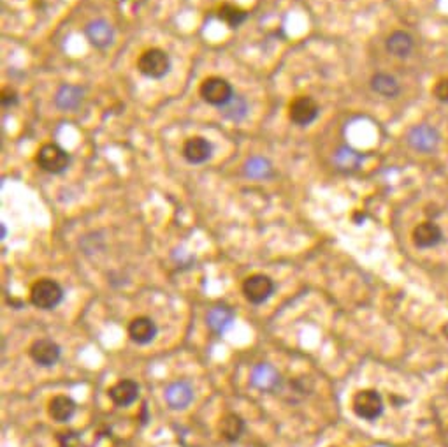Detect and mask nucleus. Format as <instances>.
<instances>
[{"mask_svg": "<svg viewBox=\"0 0 448 447\" xmlns=\"http://www.w3.org/2000/svg\"><path fill=\"white\" fill-rule=\"evenodd\" d=\"M64 300V289L57 280L41 279L30 289V303L39 310H53Z\"/></svg>", "mask_w": 448, "mask_h": 447, "instance_id": "1", "label": "nucleus"}, {"mask_svg": "<svg viewBox=\"0 0 448 447\" xmlns=\"http://www.w3.org/2000/svg\"><path fill=\"white\" fill-rule=\"evenodd\" d=\"M171 58L161 48H149L142 51L137 60V69L142 76L149 79H161L171 72Z\"/></svg>", "mask_w": 448, "mask_h": 447, "instance_id": "2", "label": "nucleus"}, {"mask_svg": "<svg viewBox=\"0 0 448 447\" xmlns=\"http://www.w3.org/2000/svg\"><path fill=\"white\" fill-rule=\"evenodd\" d=\"M36 162L43 171L50 175H62L71 164V155L57 143H46L37 150Z\"/></svg>", "mask_w": 448, "mask_h": 447, "instance_id": "3", "label": "nucleus"}, {"mask_svg": "<svg viewBox=\"0 0 448 447\" xmlns=\"http://www.w3.org/2000/svg\"><path fill=\"white\" fill-rule=\"evenodd\" d=\"M353 414L364 421H376L383 414V398L374 389H362L353 396Z\"/></svg>", "mask_w": 448, "mask_h": 447, "instance_id": "4", "label": "nucleus"}, {"mask_svg": "<svg viewBox=\"0 0 448 447\" xmlns=\"http://www.w3.org/2000/svg\"><path fill=\"white\" fill-rule=\"evenodd\" d=\"M201 97L206 100L208 104L217 107H224L227 106L229 102L234 97V90H232L231 83L224 78H218V76H210V78L204 79L201 83Z\"/></svg>", "mask_w": 448, "mask_h": 447, "instance_id": "5", "label": "nucleus"}, {"mask_svg": "<svg viewBox=\"0 0 448 447\" xmlns=\"http://www.w3.org/2000/svg\"><path fill=\"white\" fill-rule=\"evenodd\" d=\"M318 107L317 100L310 95H299L288 106V119L299 127H308L317 120L318 116Z\"/></svg>", "mask_w": 448, "mask_h": 447, "instance_id": "6", "label": "nucleus"}, {"mask_svg": "<svg viewBox=\"0 0 448 447\" xmlns=\"http://www.w3.org/2000/svg\"><path fill=\"white\" fill-rule=\"evenodd\" d=\"M274 282L267 275L257 273L243 282V294L252 305H262L273 296Z\"/></svg>", "mask_w": 448, "mask_h": 447, "instance_id": "7", "label": "nucleus"}, {"mask_svg": "<svg viewBox=\"0 0 448 447\" xmlns=\"http://www.w3.org/2000/svg\"><path fill=\"white\" fill-rule=\"evenodd\" d=\"M30 358L36 365L43 366V368H51L60 361L62 349L57 342L50 340V338H41V340L34 342L30 347Z\"/></svg>", "mask_w": 448, "mask_h": 447, "instance_id": "8", "label": "nucleus"}, {"mask_svg": "<svg viewBox=\"0 0 448 447\" xmlns=\"http://www.w3.org/2000/svg\"><path fill=\"white\" fill-rule=\"evenodd\" d=\"M406 140H408V145L413 150L427 154V152H433L437 147L440 134H437V131L434 127L422 124V126H415L413 129H409Z\"/></svg>", "mask_w": 448, "mask_h": 447, "instance_id": "9", "label": "nucleus"}, {"mask_svg": "<svg viewBox=\"0 0 448 447\" xmlns=\"http://www.w3.org/2000/svg\"><path fill=\"white\" fill-rule=\"evenodd\" d=\"M127 331L132 342H135L137 345H148L155 340V337H157V333H158V328L157 324H155L154 319L146 317V315H141V317L132 319Z\"/></svg>", "mask_w": 448, "mask_h": 447, "instance_id": "10", "label": "nucleus"}, {"mask_svg": "<svg viewBox=\"0 0 448 447\" xmlns=\"http://www.w3.org/2000/svg\"><path fill=\"white\" fill-rule=\"evenodd\" d=\"M412 238L416 248H434L443 241V231L436 222L426 220L413 229Z\"/></svg>", "mask_w": 448, "mask_h": 447, "instance_id": "11", "label": "nucleus"}, {"mask_svg": "<svg viewBox=\"0 0 448 447\" xmlns=\"http://www.w3.org/2000/svg\"><path fill=\"white\" fill-rule=\"evenodd\" d=\"M165 400L172 411H183L194 400V387L186 380H176L165 389Z\"/></svg>", "mask_w": 448, "mask_h": 447, "instance_id": "12", "label": "nucleus"}, {"mask_svg": "<svg viewBox=\"0 0 448 447\" xmlns=\"http://www.w3.org/2000/svg\"><path fill=\"white\" fill-rule=\"evenodd\" d=\"M85 36L90 41V44L95 48H107L111 46L114 39L113 25L106 20H93L85 27Z\"/></svg>", "mask_w": 448, "mask_h": 447, "instance_id": "13", "label": "nucleus"}, {"mask_svg": "<svg viewBox=\"0 0 448 447\" xmlns=\"http://www.w3.org/2000/svg\"><path fill=\"white\" fill-rule=\"evenodd\" d=\"M213 154V145L206 140V138L194 136L189 138L183 145V157L190 162V164H203Z\"/></svg>", "mask_w": 448, "mask_h": 447, "instance_id": "14", "label": "nucleus"}, {"mask_svg": "<svg viewBox=\"0 0 448 447\" xmlns=\"http://www.w3.org/2000/svg\"><path fill=\"white\" fill-rule=\"evenodd\" d=\"M252 384L260 391H274L280 387L281 377L269 363H260L252 372Z\"/></svg>", "mask_w": 448, "mask_h": 447, "instance_id": "15", "label": "nucleus"}, {"mask_svg": "<svg viewBox=\"0 0 448 447\" xmlns=\"http://www.w3.org/2000/svg\"><path fill=\"white\" fill-rule=\"evenodd\" d=\"M107 394L116 407H128L139 398V384L132 379H123L109 387Z\"/></svg>", "mask_w": 448, "mask_h": 447, "instance_id": "16", "label": "nucleus"}, {"mask_svg": "<svg viewBox=\"0 0 448 447\" xmlns=\"http://www.w3.org/2000/svg\"><path fill=\"white\" fill-rule=\"evenodd\" d=\"M78 405L67 394H57L48 405V414L55 422H67L74 418Z\"/></svg>", "mask_w": 448, "mask_h": 447, "instance_id": "17", "label": "nucleus"}, {"mask_svg": "<svg viewBox=\"0 0 448 447\" xmlns=\"http://www.w3.org/2000/svg\"><path fill=\"white\" fill-rule=\"evenodd\" d=\"M385 48H387L388 53L394 55V57L406 58L412 55L413 48H415V41H413V37L409 36L408 32H405V30H395V32H392L391 36L387 37Z\"/></svg>", "mask_w": 448, "mask_h": 447, "instance_id": "18", "label": "nucleus"}, {"mask_svg": "<svg viewBox=\"0 0 448 447\" xmlns=\"http://www.w3.org/2000/svg\"><path fill=\"white\" fill-rule=\"evenodd\" d=\"M83 93L85 90L81 86H76V85H64L58 88L57 95H55V106L62 111H72L81 104L83 100Z\"/></svg>", "mask_w": 448, "mask_h": 447, "instance_id": "19", "label": "nucleus"}, {"mask_svg": "<svg viewBox=\"0 0 448 447\" xmlns=\"http://www.w3.org/2000/svg\"><path fill=\"white\" fill-rule=\"evenodd\" d=\"M234 319H236L234 310L229 307H225V305H222V307L211 308V312L208 314L206 321H208V326H210L211 331L217 333V335H224V333L227 331V329L231 328L232 324H234Z\"/></svg>", "mask_w": 448, "mask_h": 447, "instance_id": "20", "label": "nucleus"}, {"mask_svg": "<svg viewBox=\"0 0 448 447\" xmlns=\"http://www.w3.org/2000/svg\"><path fill=\"white\" fill-rule=\"evenodd\" d=\"M371 90L378 93V95L387 97V99H394V97L401 93V86H399L398 79L392 74H387V72H376L371 78Z\"/></svg>", "mask_w": 448, "mask_h": 447, "instance_id": "21", "label": "nucleus"}, {"mask_svg": "<svg viewBox=\"0 0 448 447\" xmlns=\"http://www.w3.org/2000/svg\"><path fill=\"white\" fill-rule=\"evenodd\" d=\"M362 154H359V152H355L350 147L338 148V152L334 154L336 166H338V169H341V171L345 173L357 171V169L360 168V164H362Z\"/></svg>", "mask_w": 448, "mask_h": 447, "instance_id": "22", "label": "nucleus"}, {"mask_svg": "<svg viewBox=\"0 0 448 447\" xmlns=\"http://www.w3.org/2000/svg\"><path fill=\"white\" fill-rule=\"evenodd\" d=\"M220 432L225 440L236 442V440L241 439L243 432H245V421H243L238 414H227L222 419Z\"/></svg>", "mask_w": 448, "mask_h": 447, "instance_id": "23", "label": "nucleus"}, {"mask_svg": "<svg viewBox=\"0 0 448 447\" xmlns=\"http://www.w3.org/2000/svg\"><path fill=\"white\" fill-rule=\"evenodd\" d=\"M218 18L224 23H227L231 29H238V27H241L248 20V13L245 9L238 8V6L224 4L218 9Z\"/></svg>", "mask_w": 448, "mask_h": 447, "instance_id": "24", "label": "nucleus"}, {"mask_svg": "<svg viewBox=\"0 0 448 447\" xmlns=\"http://www.w3.org/2000/svg\"><path fill=\"white\" fill-rule=\"evenodd\" d=\"M245 173L250 178H269V176H273V166H271V162L267 161V159L252 157L248 159V162L245 164Z\"/></svg>", "mask_w": 448, "mask_h": 447, "instance_id": "25", "label": "nucleus"}, {"mask_svg": "<svg viewBox=\"0 0 448 447\" xmlns=\"http://www.w3.org/2000/svg\"><path fill=\"white\" fill-rule=\"evenodd\" d=\"M222 111H224V115L227 116L229 120H234V122H238V120L245 119L246 113H248V104H246L245 97L234 95L227 106L222 107Z\"/></svg>", "mask_w": 448, "mask_h": 447, "instance_id": "26", "label": "nucleus"}, {"mask_svg": "<svg viewBox=\"0 0 448 447\" xmlns=\"http://www.w3.org/2000/svg\"><path fill=\"white\" fill-rule=\"evenodd\" d=\"M433 95L434 99L440 100V102L448 104V78L437 79L436 85H434L433 88Z\"/></svg>", "mask_w": 448, "mask_h": 447, "instance_id": "27", "label": "nucleus"}, {"mask_svg": "<svg viewBox=\"0 0 448 447\" xmlns=\"http://www.w3.org/2000/svg\"><path fill=\"white\" fill-rule=\"evenodd\" d=\"M0 99H2V106L4 107H13V106H16V104H18V93L15 92V90L13 88H4L2 90V97H0Z\"/></svg>", "mask_w": 448, "mask_h": 447, "instance_id": "28", "label": "nucleus"}, {"mask_svg": "<svg viewBox=\"0 0 448 447\" xmlns=\"http://www.w3.org/2000/svg\"><path fill=\"white\" fill-rule=\"evenodd\" d=\"M6 234H8V231H6V226L2 224V238H6Z\"/></svg>", "mask_w": 448, "mask_h": 447, "instance_id": "29", "label": "nucleus"}]
</instances>
